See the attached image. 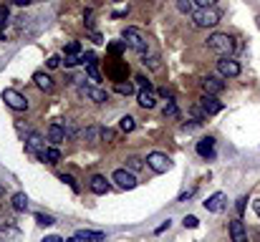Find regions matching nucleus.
<instances>
[{"instance_id": "09e8293b", "label": "nucleus", "mask_w": 260, "mask_h": 242, "mask_svg": "<svg viewBox=\"0 0 260 242\" xmlns=\"http://www.w3.org/2000/svg\"><path fill=\"white\" fill-rule=\"evenodd\" d=\"M0 40H3V31H0Z\"/></svg>"}, {"instance_id": "c85d7f7f", "label": "nucleus", "mask_w": 260, "mask_h": 242, "mask_svg": "<svg viewBox=\"0 0 260 242\" xmlns=\"http://www.w3.org/2000/svg\"><path fill=\"white\" fill-rule=\"evenodd\" d=\"M61 182H66V184H69V187H71V189H74V192H76V194H78V192H81V187H78V184H76V179H74V177H71V174H61Z\"/></svg>"}, {"instance_id": "79ce46f5", "label": "nucleus", "mask_w": 260, "mask_h": 242, "mask_svg": "<svg viewBox=\"0 0 260 242\" xmlns=\"http://www.w3.org/2000/svg\"><path fill=\"white\" fill-rule=\"evenodd\" d=\"M43 242H63L58 235H51V237H46V240H43Z\"/></svg>"}, {"instance_id": "6ab92c4d", "label": "nucleus", "mask_w": 260, "mask_h": 242, "mask_svg": "<svg viewBox=\"0 0 260 242\" xmlns=\"http://www.w3.org/2000/svg\"><path fill=\"white\" fill-rule=\"evenodd\" d=\"M0 240H5V242H18V240H20V232H18L13 225H0Z\"/></svg>"}, {"instance_id": "cd10ccee", "label": "nucleus", "mask_w": 260, "mask_h": 242, "mask_svg": "<svg viewBox=\"0 0 260 242\" xmlns=\"http://www.w3.org/2000/svg\"><path fill=\"white\" fill-rule=\"evenodd\" d=\"M180 111H177V104H175V99H172V101H167V106H164V116H172V119H175Z\"/></svg>"}, {"instance_id": "0eeeda50", "label": "nucleus", "mask_w": 260, "mask_h": 242, "mask_svg": "<svg viewBox=\"0 0 260 242\" xmlns=\"http://www.w3.org/2000/svg\"><path fill=\"white\" fill-rule=\"evenodd\" d=\"M26 151L31 154V157H36V159H40L43 157V151H46V139H43L40 134H33L28 137V141H26Z\"/></svg>"}, {"instance_id": "4c0bfd02", "label": "nucleus", "mask_w": 260, "mask_h": 242, "mask_svg": "<svg viewBox=\"0 0 260 242\" xmlns=\"http://www.w3.org/2000/svg\"><path fill=\"white\" fill-rule=\"evenodd\" d=\"M58 66H61V58L58 56H51L48 58V69H58Z\"/></svg>"}, {"instance_id": "412c9836", "label": "nucleus", "mask_w": 260, "mask_h": 242, "mask_svg": "<svg viewBox=\"0 0 260 242\" xmlns=\"http://www.w3.org/2000/svg\"><path fill=\"white\" fill-rule=\"evenodd\" d=\"M46 164H58L61 162V151L56 146H46V151H43V157H40Z\"/></svg>"}, {"instance_id": "7c9ffc66", "label": "nucleus", "mask_w": 260, "mask_h": 242, "mask_svg": "<svg viewBox=\"0 0 260 242\" xmlns=\"http://www.w3.org/2000/svg\"><path fill=\"white\" fill-rule=\"evenodd\" d=\"M8 18H10V13H8V5L3 3V5H0V28L8 23Z\"/></svg>"}, {"instance_id": "9b49d317", "label": "nucleus", "mask_w": 260, "mask_h": 242, "mask_svg": "<svg viewBox=\"0 0 260 242\" xmlns=\"http://www.w3.org/2000/svg\"><path fill=\"white\" fill-rule=\"evenodd\" d=\"M202 89H205V94L218 96V94H223V89H225V81H223L220 76H205V78H202Z\"/></svg>"}, {"instance_id": "49530a36", "label": "nucleus", "mask_w": 260, "mask_h": 242, "mask_svg": "<svg viewBox=\"0 0 260 242\" xmlns=\"http://www.w3.org/2000/svg\"><path fill=\"white\" fill-rule=\"evenodd\" d=\"M66 242H83V240H81V237H78V235H74V237H69V240H66Z\"/></svg>"}, {"instance_id": "a878e982", "label": "nucleus", "mask_w": 260, "mask_h": 242, "mask_svg": "<svg viewBox=\"0 0 260 242\" xmlns=\"http://www.w3.org/2000/svg\"><path fill=\"white\" fill-rule=\"evenodd\" d=\"M83 139H89V141H96V139H101V129L99 126H89L83 131Z\"/></svg>"}, {"instance_id": "f8f14e48", "label": "nucleus", "mask_w": 260, "mask_h": 242, "mask_svg": "<svg viewBox=\"0 0 260 242\" xmlns=\"http://www.w3.org/2000/svg\"><path fill=\"white\" fill-rule=\"evenodd\" d=\"M66 126H63L61 121H53L51 126H48V141L53 144V146H58L61 141H66Z\"/></svg>"}, {"instance_id": "20e7f679", "label": "nucleus", "mask_w": 260, "mask_h": 242, "mask_svg": "<svg viewBox=\"0 0 260 242\" xmlns=\"http://www.w3.org/2000/svg\"><path fill=\"white\" fill-rule=\"evenodd\" d=\"M147 167H149L151 172H157V174H164V172H169L172 162H169L167 154H162V151H151L149 157H147Z\"/></svg>"}, {"instance_id": "6e6552de", "label": "nucleus", "mask_w": 260, "mask_h": 242, "mask_svg": "<svg viewBox=\"0 0 260 242\" xmlns=\"http://www.w3.org/2000/svg\"><path fill=\"white\" fill-rule=\"evenodd\" d=\"M81 96L83 99H89L94 104H104V101H109V94H106L104 89H99V86H81Z\"/></svg>"}, {"instance_id": "c756f323", "label": "nucleus", "mask_w": 260, "mask_h": 242, "mask_svg": "<svg viewBox=\"0 0 260 242\" xmlns=\"http://www.w3.org/2000/svg\"><path fill=\"white\" fill-rule=\"evenodd\" d=\"M78 53H81V46L76 40H69L66 43V56H78Z\"/></svg>"}, {"instance_id": "9d476101", "label": "nucleus", "mask_w": 260, "mask_h": 242, "mask_svg": "<svg viewBox=\"0 0 260 242\" xmlns=\"http://www.w3.org/2000/svg\"><path fill=\"white\" fill-rule=\"evenodd\" d=\"M114 182L121 189H134L137 187V177H134V172H129V169H116L114 172Z\"/></svg>"}, {"instance_id": "de8ad7c7", "label": "nucleus", "mask_w": 260, "mask_h": 242, "mask_svg": "<svg viewBox=\"0 0 260 242\" xmlns=\"http://www.w3.org/2000/svg\"><path fill=\"white\" fill-rule=\"evenodd\" d=\"M5 194V189H3V184H0V197H3Z\"/></svg>"}, {"instance_id": "c9c22d12", "label": "nucleus", "mask_w": 260, "mask_h": 242, "mask_svg": "<svg viewBox=\"0 0 260 242\" xmlns=\"http://www.w3.org/2000/svg\"><path fill=\"white\" fill-rule=\"evenodd\" d=\"M197 225H200V219H197V217H192V214L185 217V227H197Z\"/></svg>"}, {"instance_id": "473e14b6", "label": "nucleus", "mask_w": 260, "mask_h": 242, "mask_svg": "<svg viewBox=\"0 0 260 242\" xmlns=\"http://www.w3.org/2000/svg\"><path fill=\"white\" fill-rule=\"evenodd\" d=\"M69 66V69H74V66H78V63H83V58L81 56H66V61H63Z\"/></svg>"}, {"instance_id": "a211bd4d", "label": "nucleus", "mask_w": 260, "mask_h": 242, "mask_svg": "<svg viewBox=\"0 0 260 242\" xmlns=\"http://www.w3.org/2000/svg\"><path fill=\"white\" fill-rule=\"evenodd\" d=\"M89 187H91L94 194H106V192H109V182H106V177H101V174H94Z\"/></svg>"}, {"instance_id": "72a5a7b5", "label": "nucleus", "mask_w": 260, "mask_h": 242, "mask_svg": "<svg viewBox=\"0 0 260 242\" xmlns=\"http://www.w3.org/2000/svg\"><path fill=\"white\" fill-rule=\"evenodd\" d=\"M36 219H38V225H53V217L51 214H36Z\"/></svg>"}, {"instance_id": "b1692460", "label": "nucleus", "mask_w": 260, "mask_h": 242, "mask_svg": "<svg viewBox=\"0 0 260 242\" xmlns=\"http://www.w3.org/2000/svg\"><path fill=\"white\" fill-rule=\"evenodd\" d=\"M134 126H137L134 116H124V119L119 121V129H121V131H126V134H129V131H134Z\"/></svg>"}, {"instance_id": "a18cd8bd", "label": "nucleus", "mask_w": 260, "mask_h": 242, "mask_svg": "<svg viewBox=\"0 0 260 242\" xmlns=\"http://www.w3.org/2000/svg\"><path fill=\"white\" fill-rule=\"evenodd\" d=\"M253 207H255V214L260 217V200H255V202H253Z\"/></svg>"}, {"instance_id": "423d86ee", "label": "nucleus", "mask_w": 260, "mask_h": 242, "mask_svg": "<svg viewBox=\"0 0 260 242\" xmlns=\"http://www.w3.org/2000/svg\"><path fill=\"white\" fill-rule=\"evenodd\" d=\"M3 101H5L10 108H15V111H26V108H28L26 96H23V94H18L15 89H5V91H3Z\"/></svg>"}, {"instance_id": "4468645a", "label": "nucleus", "mask_w": 260, "mask_h": 242, "mask_svg": "<svg viewBox=\"0 0 260 242\" xmlns=\"http://www.w3.org/2000/svg\"><path fill=\"white\" fill-rule=\"evenodd\" d=\"M230 240L232 242H248V232H245L243 219H232L230 222Z\"/></svg>"}, {"instance_id": "2eb2a0df", "label": "nucleus", "mask_w": 260, "mask_h": 242, "mask_svg": "<svg viewBox=\"0 0 260 242\" xmlns=\"http://www.w3.org/2000/svg\"><path fill=\"white\" fill-rule=\"evenodd\" d=\"M197 154H200L202 159H212V157H215V139H212V137L200 139V141H197Z\"/></svg>"}, {"instance_id": "f3484780", "label": "nucleus", "mask_w": 260, "mask_h": 242, "mask_svg": "<svg viewBox=\"0 0 260 242\" xmlns=\"http://www.w3.org/2000/svg\"><path fill=\"white\" fill-rule=\"evenodd\" d=\"M137 101H139L142 108H154L157 106V96H154V91H151V89H142L139 96H137Z\"/></svg>"}, {"instance_id": "393cba45", "label": "nucleus", "mask_w": 260, "mask_h": 242, "mask_svg": "<svg viewBox=\"0 0 260 242\" xmlns=\"http://www.w3.org/2000/svg\"><path fill=\"white\" fill-rule=\"evenodd\" d=\"M192 5H194V0H177V10L185 15H192V10H194Z\"/></svg>"}, {"instance_id": "4be33fe9", "label": "nucleus", "mask_w": 260, "mask_h": 242, "mask_svg": "<svg viewBox=\"0 0 260 242\" xmlns=\"http://www.w3.org/2000/svg\"><path fill=\"white\" fill-rule=\"evenodd\" d=\"M13 209H15V212H26V209H28V197H26L23 192L13 194Z\"/></svg>"}, {"instance_id": "7ed1b4c3", "label": "nucleus", "mask_w": 260, "mask_h": 242, "mask_svg": "<svg viewBox=\"0 0 260 242\" xmlns=\"http://www.w3.org/2000/svg\"><path fill=\"white\" fill-rule=\"evenodd\" d=\"M192 23L197 26V28H215L220 23V13L215 10L212 5L207 8H194L192 10Z\"/></svg>"}, {"instance_id": "c03bdc74", "label": "nucleus", "mask_w": 260, "mask_h": 242, "mask_svg": "<svg viewBox=\"0 0 260 242\" xmlns=\"http://www.w3.org/2000/svg\"><path fill=\"white\" fill-rule=\"evenodd\" d=\"M167 227H169V219H167V222H164V225H159V227H157V235H159V232H164Z\"/></svg>"}, {"instance_id": "ea45409f", "label": "nucleus", "mask_w": 260, "mask_h": 242, "mask_svg": "<svg viewBox=\"0 0 260 242\" xmlns=\"http://www.w3.org/2000/svg\"><path fill=\"white\" fill-rule=\"evenodd\" d=\"M126 13H129V8H121V10H114V13H111V18H124Z\"/></svg>"}, {"instance_id": "1a4fd4ad", "label": "nucleus", "mask_w": 260, "mask_h": 242, "mask_svg": "<svg viewBox=\"0 0 260 242\" xmlns=\"http://www.w3.org/2000/svg\"><path fill=\"white\" fill-rule=\"evenodd\" d=\"M200 108L205 111V116H212V114H220V111H223V104L218 101V96L202 94V99H200Z\"/></svg>"}, {"instance_id": "2f4dec72", "label": "nucleus", "mask_w": 260, "mask_h": 242, "mask_svg": "<svg viewBox=\"0 0 260 242\" xmlns=\"http://www.w3.org/2000/svg\"><path fill=\"white\" fill-rule=\"evenodd\" d=\"M101 139L104 141H114L116 139V131L114 129H101Z\"/></svg>"}, {"instance_id": "f257e3e1", "label": "nucleus", "mask_w": 260, "mask_h": 242, "mask_svg": "<svg viewBox=\"0 0 260 242\" xmlns=\"http://www.w3.org/2000/svg\"><path fill=\"white\" fill-rule=\"evenodd\" d=\"M121 38H124V43H126V48H132V51L139 53V56H144V53L149 51V40H147V35H144L139 28H124Z\"/></svg>"}, {"instance_id": "dca6fc26", "label": "nucleus", "mask_w": 260, "mask_h": 242, "mask_svg": "<svg viewBox=\"0 0 260 242\" xmlns=\"http://www.w3.org/2000/svg\"><path fill=\"white\" fill-rule=\"evenodd\" d=\"M33 81H36L38 89H40V91H46V94H51V91L56 89V86H53V78H51L48 73H43V71H38V73L33 76Z\"/></svg>"}, {"instance_id": "ddd939ff", "label": "nucleus", "mask_w": 260, "mask_h": 242, "mask_svg": "<svg viewBox=\"0 0 260 242\" xmlns=\"http://www.w3.org/2000/svg\"><path fill=\"white\" fill-rule=\"evenodd\" d=\"M225 202H227V197H225L223 192H215L212 197H207L205 209H207V212H223V209H225Z\"/></svg>"}, {"instance_id": "39448f33", "label": "nucleus", "mask_w": 260, "mask_h": 242, "mask_svg": "<svg viewBox=\"0 0 260 242\" xmlns=\"http://www.w3.org/2000/svg\"><path fill=\"white\" fill-rule=\"evenodd\" d=\"M218 73L223 78H237L240 76V63H237L232 56H225V58L218 61Z\"/></svg>"}, {"instance_id": "f704fd0d", "label": "nucleus", "mask_w": 260, "mask_h": 242, "mask_svg": "<svg viewBox=\"0 0 260 242\" xmlns=\"http://www.w3.org/2000/svg\"><path fill=\"white\" fill-rule=\"evenodd\" d=\"M124 48H126V43H124V40H121V43H111V46H109L111 53H121Z\"/></svg>"}, {"instance_id": "e433bc0d", "label": "nucleus", "mask_w": 260, "mask_h": 242, "mask_svg": "<svg viewBox=\"0 0 260 242\" xmlns=\"http://www.w3.org/2000/svg\"><path fill=\"white\" fill-rule=\"evenodd\" d=\"M134 81H137V83H139V89H151V83H149V81H147V78H144V76H137V78H134Z\"/></svg>"}, {"instance_id": "f03ea898", "label": "nucleus", "mask_w": 260, "mask_h": 242, "mask_svg": "<svg viewBox=\"0 0 260 242\" xmlns=\"http://www.w3.org/2000/svg\"><path fill=\"white\" fill-rule=\"evenodd\" d=\"M207 48L215 51L220 58H225V56H232V51H235V40H232L227 33H212V35L207 38Z\"/></svg>"}, {"instance_id": "58836bf2", "label": "nucleus", "mask_w": 260, "mask_h": 242, "mask_svg": "<svg viewBox=\"0 0 260 242\" xmlns=\"http://www.w3.org/2000/svg\"><path fill=\"white\" fill-rule=\"evenodd\" d=\"M194 3H197L200 8H207V5H215L218 0H194Z\"/></svg>"}, {"instance_id": "a19ab883", "label": "nucleus", "mask_w": 260, "mask_h": 242, "mask_svg": "<svg viewBox=\"0 0 260 242\" xmlns=\"http://www.w3.org/2000/svg\"><path fill=\"white\" fill-rule=\"evenodd\" d=\"M5 3H13V5H28L31 0H5Z\"/></svg>"}, {"instance_id": "bb28decb", "label": "nucleus", "mask_w": 260, "mask_h": 242, "mask_svg": "<svg viewBox=\"0 0 260 242\" xmlns=\"http://www.w3.org/2000/svg\"><path fill=\"white\" fill-rule=\"evenodd\" d=\"M142 167H144V164H142L139 157H129V159H126V169H129V172H139Z\"/></svg>"}, {"instance_id": "5701e85b", "label": "nucleus", "mask_w": 260, "mask_h": 242, "mask_svg": "<svg viewBox=\"0 0 260 242\" xmlns=\"http://www.w3.org/2000/svg\"><path fill=\"white\" fill-rule=\"evenodd\" d=\"M114 89H116V94H121V96H132L134 94V86L132 83H124V81H116V86H114Z\"/></svg>"}, {"instance_id": "37998d69", "label": "nucleus", "mask_w": 260, "mask_h": 242, "mask_svg": "<svg viewBox=\"0 0 260 242\" xmlns=\"http://www.w3.org/2000/svg\"><path fill=\"white\" fill-rule=\"evenodd\" d=\"M245 209V197H243V200H237V212H243Z\"/></svg>"}, {"instance_id": "aec40b11", "label": "nucleus", "mask_w": 260, "mask_h": 242, "mask_svg": "<svg viewBox=\"0 0 260 242\" xmlns=\"http://www.w3.org/2000/svg\"><path fill=\"white\" fill-rule=\"evenodd\" d=\"M76 235H78L83 242H104V240H106L104 232H91V230H78Z\"/></svg>"}]
</instances>
